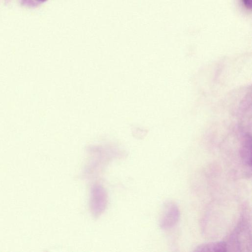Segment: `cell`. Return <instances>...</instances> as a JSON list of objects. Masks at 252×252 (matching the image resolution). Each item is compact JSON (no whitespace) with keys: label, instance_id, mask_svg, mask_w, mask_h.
<instances>
[{"label":"cell","instance_id":"obj_1","mask_svg":"<svg viewBox=\"0 0 252 252\" xmlns=\"http://www.w3.org/2000/svg\"><path fill=\"white\" fill-rule=\"evenodd\" d=\"M179 217V212L177 207L172 203L166 205L164 211L160 220L161 227L166 229L175 225Z\"/></svg>","mask_w":252,"mask_h":252},{"label":"cell","instance_id":"obj_2","mask_svg":"<svg viewBox=\"0 0 252 252\" xmlns=\"http://www.w3.org/2000/svg\"><path fill=\"white\" fill-rule=\"evenodd\" d=\"M226 246L222 242L210 243L199 246L195 251L197 252H223L225 251Z\"/></svg>","mask_w":252,"mask_h":252},{"label":"cell","instance_id":"obj_3","mask_svg":"<svg viewBox=\"0 0 252 252\" xmlns=\"http://www.w3.org/2000/svg\"><path fill=\"white\" fill-rule=\"evenodd\" d=\"M242 1L247 8L250 9H252V0H242Z\"/></svg>","mask_w":252,"mask_h":252},{"label":"cell","instance_id":"obj_4","mask_svg":"<svg viewBox=\"0 0 252 252\" xmlns=\"http://www.w3.org/2000/svg\"><path fill=\"white\" fill-rule=\"evenodd\" d=\"M39 0L41 1H45L46 0Z\"/></svg>","mask_w":252,"mask_h":252}]
</instances>
